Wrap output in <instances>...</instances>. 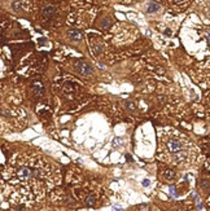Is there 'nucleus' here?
Wrapping results in <instances>:
<instances>
[{
  "label": "nucleus",
  "mask_w": 210,
  "mask_h": 211,
  "mask_svg": "<svg viewBox=\"0 0 210 211\" xmlns=\"http://www.w3.org/2000/svg\"><path fill=\"white\" fill-rule=\"evenodd\" d=\"M75 69H77L78 73L83 76H88L92 74V68H91L87 62H84V61H77V62H75Z\"/></svg>",
  "instance_id": "nucleus-3"
},
{
  "label": "nucleus",
  "mask_w": 210,
  "mask_h": 211,
  "mask_svg": "<svg viewBox=\"0 0 210 211\" xmlns=\"http://www.w3.org/2000/svg\"><path fill=\"white\" fill-rule=\"evenodd\" d=\"M158 9H160V5H158V4H156V3H150L149 5H148L147 12H148V13H154V12H157Z\"/></svg>",
  "instance_id": "nucleus-6"
},
{
  "label": "nucleus",
  "mask_w": 210,
  "mask_h": 211,
  "mask_svg": "<svg viewBox=\"0 0 210 211\" xmlns=\"http://www.w3.org/2000/svg\"><path fill=\"white\" fill-rule=\"evenodd\" d=\"M84 203H86V206H95V203H96L95 197H92V195L87 197L86 198V201H84Z\"/></svg>",
  "instance_id": "nucleus-7"
},
{
  "label": "nucleus",
  "mask_w": 210,
  "mask_h": 211,
  "mask_svg": "<svg viewBox=\"0 0 210 211\" xmlns=\"http://www.w3.org/2000/svg\"><path fill=\"white\" fill-rule=\"evenodd\" d=\"M161 156L175 164H189L197 156V149L188 137L178 131H169L161 135Z\"/></svg>",
  "instance_id": "nucleus-2"
},
{
  "label": "nucleus",
  "mask_w": 210,
  "mask_h": 211,
  "mask_svg": "<svg viewBox=\"0 0 210 211\" xmlns=\"http://www.w3.org/2000/svg\"><path fill=\"white\" fill-rule=\"evenodd\" d=\"M143 184H144V187H148V184H149V181H148V180H144V181H143Z\"/></svg>",
  "instance_id": "nucleus-9"
},
{
  "label": "nucleus",
  "mask_w": 210,
  "mask_h": 211,
  "mask_svg": "<svg viewBox=\"0 0 210 211\" xmlns=\"http://www.w3.org/2000/svg\"><path fill=\"white\" fill-rule=\"evenodd\" d=\"M54 12H56V9H54L53 5L44 7V9H43V17H44V18H51V17L54 14Z\"/></svg>",
  "instance_id": "nucleus-4"
},
{
  "label": "nucleus",
  "mask_w": 210,
  "mask_h": 211,
  "mask_svg": "<svg viewBox=\"0 0 210 211\" xmlns=\"http://www.w3.org/2000/svg\"><path fill=\"white\" fill-rule=\"evenodd\" d=\"M174 1H175V3H181L183 0H174Z\"/></svg>",
  "instance_id": "nucleus-10"
},
{
  "label": "nucleus",
  "mask_w": 210,
  "mask_h": 211,
  "mask_svg": "<svg viewBox=\"0 0 210 211\" xmlns=\"http://www.w3.org/2000/svg\"><path fill=\"white\" fill-rule=\"evenodd\" d=\"M127 109H130V110H134V109H135V105L132 104V102H127Z\"/></svg>",
  "instance_id": "nucleus-8"
},
{
  "label": "nucleus",
  "mask_w": 210,
  "mask_h": 211,
  "mask_svg": "<svg viewBox=\"0 0 210 211\" xmlns=\"http://www.w3.org/2000/svg\"><path fill=\"white\" fill-rule=\"evenodd\" d=\"M3 179L12 189V200L35 202L60 180V172L46 158L31 154L13 158Z\"/></svg>",
  "instance_id": "nucleus-1"
},
{
  "label": "nucleus",
  "mask_w": 210,
  "mask_h": 211,
  "mask_svg": "<svg viewBox=\"0 0 210 211\" xmlns=\"http://www.w3.org/2000/svg\"><path fill=\"white\" fill-rule=\"evenodd\" d=\"M67 35H69V38L71 40H74V42H79V40L82 39V34H80L78 30H69Z\"/></svg>",
  "instance_id": "nucleus-5"
}]
</instances>
